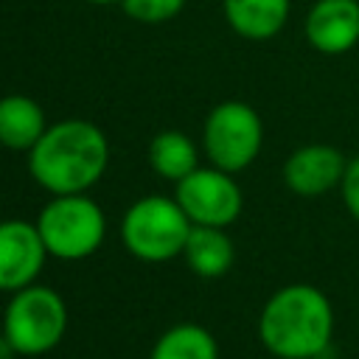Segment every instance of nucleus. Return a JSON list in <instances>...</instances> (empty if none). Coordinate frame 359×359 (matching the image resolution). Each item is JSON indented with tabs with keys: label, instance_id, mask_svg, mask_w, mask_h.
<instances>
[{
	"label": "nucleus",
	"instance_id": "6e6552de",
	"mask_svg": "<svg viewBox=\"0 0 359 359\" xmlns=\"http://www.w3.org/2000/svg\"><path fill=\"white\" fill-rule=\"evenodd\" d=\"M48 258L34 222H0V292H20L36 280Z\"/></svg>",
	"mask_w": 359,
	"mask_h": 359
},
{
	"label": "nucleus",
	"instance_id": "39448f33",
	"mask_svg": "<svg viewBox=\"0 0 359 359\" xmlns=\"http://www.w3.org/2000/svg\"><path fill=\"white\" fill-rule=\"evenodd\" d=\"M34 224L42 236L48 255L62 258V261L90 258L107 236L104 210L87 194L53 196L39 210Z\"/></svg>",
	"mask_w": 359,
	"mask_h": 359
},
{
	"label": "nucleus",
	"instance_id": "2eb2a0df",
	"mask_svg": "<svg viewBox=\"0 0 359 359\" xmlns=\"http://www.w3.org/2000/svg\"><path fill=\"white\" fill-rule=\"evenodd\" d=\"M149 359H219V342L199 323H177L157 337Z\"/></svg>",
	"mask_w": 359,
	"mask_h": 359
},
{
	"label": "nucleus",
	"instance_id": "9b49d317",
	"mask_svg": "<svg viewBox=\"0 0 359 359\" xmlns=\"http://www.w3.org/2000/svg\"><path fill=\"white\" fill-rule=\"evenodd\" d=\"M222 11L238 36L264 42L283 31L292 0H222Z\"/></svg>",
	"mask_w": 359,
	"mask_h": 359
},
{
	"label": "nucleus",
	"instance_id": "dca6fc26",
	"mask_svg": "<svg viewBox=\"0 0 359 359\" xmlns=\"http://www.w3.org/2000/svg\"><path fill=\"white\" fill-rule=\"evenodd\" d=\"M126 17L143 22V25H160V22H168L174 20L185 0H121Z\"/></svg>",
	"mask_w": 359,
	"mask_h": 359
},
{
	"label": "nucleus",
	"instance_id": "7ed1b4c3",
	"mask_svg": "<svg viewBox=\"0 0 359 359\" xmlns=\"http://www.w3.org/2000/svg\"><path fill=\"white\" fill-rule=\"evenodd\" d=\"M17 356L50 353L67 334V303L50 286L31 283L11 294L3 311V331Z\"/></svg>",
	"mask_w": 359,
	"mask_h": 359
},
{
	"label": "nucleus",
	"instance_id": "0eeeda50",
	"mask_svg": "<svg viewBox=\"0 0 359 359\" xmlns=\"http://www.w3.org/2000/svg\"><path fill=\"white\" fill-rule=\"evenodd\" d=\"M174 199L180 202L191 224L205 227H227L244 208V194L233 174L216 165H199L185 180H180Z\"/></svg>",
	"mask_w": 359,
	"mask_h": 359
},
{
	"label": "nucleus",
	"instance_id": "f03ea898",
	"mask_svg": "<svg viewBox=\"0 0 359 359\" xmlns=\"http://www.w3.org/2000/svg\"><path fill=\"white\" fill-rule=\"evenodd\" d=\"M107 135L81 118L50 123L28 151V171L39 188L53 196L87 194L107 171Z\"/></svg>",
	"mask_w": 359,
	"mask_h": 359
},
{
	"label": "nucleus",
	"instance_id": "f3484780",
	"mask_svg": "<svg viewBox=\"0 0 359 359\" xmlns=\"http://www.w3.org/2000/svg\"><path fill=\"white\" fill-rule=\"evenodd\" d=\"M339 194H342V202H345L348 213L359 222V154L348 160L345 177L339 182Z\"/></svg>",
	"mask_w": 359,
	"mask_h": 359
},
{
	"label": "nucleus",
	"instance_id": "20e7f679",
	"mask_svg": "<svg viewBox=\"0 0 359 359\" xmlns=\"http://www.w3.org/2000/svg\"><path fill=\"white\" fill-rule=\"evenodd\" d=\"M191 219L177 199L168 196H143L121 219V241L129 255L146 264H163L182 255Z\"/></svg>",
	"mask_w": 359,
	"mask_h": 359
},
{
	"label": "nucleus",
	"instance_id": "f8f14e48",
	"mask_svg": "<svg viewBox=\"0 0 359 359\" xmlns=\"http://www.w3.org/2000/svg\"><path fill=\"white\" fill-rule=\"evenodd\" d=\"M182 258L194 275L213 280V278H222L230 272V266L236 261V247L224 227L194 224L188 233Z\"/></svg>",
	"mask_w": 359,
	"mask_h": 359
},
{
	"label": "nucleus",
	"instance_id": "1a4fd4ad",
	"mask_svg": "<svg viewBox=\"0 0 359 359\" xmlns=\"http://www.w3.org/2000/svg\"><path fill=\"white\" fill-rule=\"evenodd\" d=\"M348 157L328 143H306L283 163V182L297 196H320L339 188Z\"/></svg>",
	"mask_w": 359,
	"mask_h": 359
},
{
	"label": "nucleus",
	"instance_id": "a211bd4d",
	"mask_svg": "<svg viewBox=\"0 0 359 359\" xmlns=\"http://www.w3.org/2000/svg\"><path fill=\"white\" fill-rule=\"evenodd\" d=\"M0 359H17V351L8 345V339L0 334Z\"/></svg>",
	"mask_w": 359,
	"mask_h": 359
},
{
	"label": "nucleus",
	"instance_id": "6ab92c4d",
	"mask_svg": "<svg viewBox=\"0 0 359 359\" xmlns=\"http://www.w3.org/2000/svg\"><path fill=\"white\" fill-rule=\"evenodd\" d=\"M87 3H95V6H109V3H121V0H87Z\"/></svg>",
	"mask_w": 359,
	"mask_h": 359
},
{
	"label": "nucleus",
	"instance_id": "9d476101",
	"mask_svg": "<svg viewBox=\"0 0 359 359\" xmlns=\"http://www.w3.org/2000/svg\"><path fill=\"white\" fill-rule=\"evenodd\" d=\"M306 42L325 56H342L359 45V0H314L306 22Z\"/></svg>",
	"mask_w": 359,
	"mask_h": 359
},
{
	"label": "nucleus",
	"instance_id": "423d86ee",
	"mask_svg": "<svg viewBox=\"0 0 359 359\" xmlns=\"http://www.w3.org/2000/svg\"><path fill=\"white\" fill-rule=\"evenodd\" d=\"M264 143L261 115L244 101H222L216 104L202 126V149L210 165L238 174L255 163Z\"/></svg>",
	"mask_w": 359,
	"mask_h": 359
},
{
	"label": "nucleus",
	"instance_id": "4468645a",
	"mask_svg": "<svg viewBox=\"0 0 359 359\" xmlns=\"http://www.w3.org/2000/svg\"><path fill=\"white\" fill-rule=\"evenodd\" d=\"M149 165H151L163 180L180 182V180H185L191 171L199 168L196 143H194L185 132H180V129H165V132L154 135L151 143H149Z\"/></svg>",
	"mask_w": 359,
	"mask_h": 359
},
{
	"label": "nucleus",
	"instance_id": "ddd939ff",
	"mask_svg": "<svg viewBox=\"0 0 359 359\" xmlns=\"http://www.w3.org/2000/svg\"><path fill=\"white\" fill-rule=\"evenodd\" d=\"M45 112L42 107L20 93L0 98V143L11 151H31L36 140L45 135Z\"/></svg>",
	"mask_w": 359,
	"mask_h": 359
},
{
	"label": "nucleus",
	"instance_id": "f257e3e1",
	"mask_svg": "<svg viewBox=\"0 0 359 359\" xmlns=\"http://www.w3.org/2000/svg\"><path fill=\"white\" fill-rule=\"evenodd\" d=\"M334 306L311 283L275 289L258 314V339L275 359H323L334 348Z\"/></svg>",
	"mask_w": 359,
	"mask_h": 359
}]
</instances>
